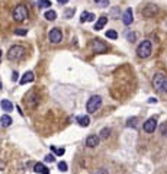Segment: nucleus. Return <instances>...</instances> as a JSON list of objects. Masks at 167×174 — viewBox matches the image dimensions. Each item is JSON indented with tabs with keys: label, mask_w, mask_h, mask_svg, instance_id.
<instances>
[{
	"label": "nucleus",
	"mask_w": 167,
	"mask_h": 174,
	"mask_svg": "<svg viewBox=\"0 0 167 174\" xmlns=\"http://www.w3.org/2000/svg\"><path fill=\"white\" fill-rule=\"evenodd\" d=\"M74 12H76V9H67L66 10V17L67 19H70V17L74 15Z\"/></svg>",
	"instance_id": "cd10ccee"
},
{
	"label": "nucleus",
	"mask_w": 167,
	"mask_h": 174,
	"mask_svg": "<svg viewBox=\"0 0 167 174\" xmlns=\"http://www.w3.org/2000/svg\"><path fill=\"white\" fill-rule=\"evenodd\" d=\"M106 36H108L109 39H116V38H118V34H116V32H115V31L109 29L108 32H106Z\"/></svg>",
	"instance_id": "393cba45"
},
{
	"label": "nucleus",
	"mask_w": 167,
	"mask_h": 174,
	"mask_svg": "<svg viewBox=\"0 0 167 174\" xmlns=\"http://www.w3.org/2000/svg\"><path fill=\"white\" fill-rule=\"evenodd\" d=\"M150 103H157V99H154V97H150V100H148Z\"/></svg>",
	"instance_id": "c9c22d12"
},
{
	"label": "nucleus",
	"mask_w": 167,
	"mask_h": 174,
	"mask_svg": "<svg viewBox=\"0 0 167 174\" xmlns=\"http://www.w3.org/2000/svg\"><path fill=\"white\" fill-rule=\"evenodd\" d=\"M132 21H134V13H132V9L131 7H128L124 12V15H122V22H124V25H126V26H130L131 23H132Z\"/></svg>",
	"instance_id": "9b49d317"
},
{
	"label": "nucleus",
	"mask_w": 167,
	"mask_h": 174,
	"mask_svg": "<svg viewBox=\"0 0 167 174\" xmlns=\"http://www.w3.org/2000/svg\"><path fill=\"white\" fill-rule=\"evenodd\" d=\"M58 170H60V171H63V173H66V171L68 170V166H67V162H66V161H60V162H58Z\"/></svg>",
	"instance_id": "b1692460"
},
{
	"label": "nucleus",
	"mask_w": 167,
	"mask_h": 174,
	"mask_svg": "<svg viewBox=\"0 0 167 174\" xmlns=\"http://www.w3.org/2000/svg\"><path fill=\"white\" fill-rule=\"evenodd\" d=\"M87 16H89V12H83V13H81V16H80V22H81V23H84V22L87 21Z\"/></svg>",
	"instance_id": "c85d7f7f"
},
{
	"label": "nucleus",
	"mask_w": 167,
	"mask_h": 174,
	"mask_svg": "<svg viewBox=\"0 0 167 174\" xmlns=\"http://www.w3.org/2000/svg\"><path fill=\"white\" fill-rule=\"evenodd\" d=\"M95 17H96V16H95V15H93V13H89V16H87V21H89V22H93V21H95Z\"/></svg>",
	"instance_id": "2f4dec72"
},
{
	"label": "nucleus",
	"mask_w": 167,
	"mask_h": 174,
	"mask_svg": "<svg viewBox=\"0 0 167 174\" xmlns=\"http://www.w3.org/2000/svg\"><path fill=\"white\" fill-rule=\"evenodd\" d=\"M25 102H26V105H28V106L35 107L38 103H39V97H38V94L35 93V92H29V93L26 94Z\"/></svg>",
	"instance_id": "6e6552de"
},
{
	"label": "nucleus",
	"mask_w": 167,
	"mask_h": 174,
	"mask_svg": "<svg viewBox=\"0 0 167 174\" xmlns=\"http://www.w3.org/2000/svg\"><path fill=\"white\" fill-rule=\"evenodd\" d=\"M109 134H111V129H109V128H103V129L100 131V136H99V138H103V139H106V138L109 136Z\"/></svg>",
	"instance_id": "412c9836"
},
{
	"label": "nucleus",
	"mask_w": 167,
	"mask_h": 174,
	"mask_svg": "<svg viewBox=\"0 0 167 174\" xmlns=\"http://www.w3.org/2000/svg\"><path fill=\"white\" fill-rule=\"evenodd\" d=\"M3 168H4V164H3L2 161H0V170H3Z\"/></svg>",
	"instance_id": "e433bc0d"
},
{
	"label": "nucleus",
	"mask_w": 167,
	"mask_h": 174,
	"mask_svg": "<svg viewBox=\"0 0 167 174\" xmlns=\"http://www.w3.org/2000/svg\"><path fill=\"white\" fill-rule=\"evenodd\" d=\"M151 52H153V47H151V42L148 39L142 41L137 48V55L140 58H148L151 55Z\"/></svg>",
	"instance_id": "7ed1b4c3"
},
{
	"label": "nucleus",
	"mask_w": 167,
	"mask_h": 174,
	"mask_svg": "<svg viewBox=\"0 0 167 174\" xmlns=\"http://www.w3.org/2000/svg\"><path fill=\"white\" fill-rule=\"evenodd\" d=\"M100 142V138L97 135H89L87 139H86V145H87L89 148H95V147H97Z\"/></svg>",
	"instance_id": "f8f14e48"
},
{
	"label": "nucleus",
	"mask_w": 167,
	"mask_h": 174,
	"mask_svg": "<svg viewBox=\"0 0 167 174\" xmlns=\"http://www.w3.org/2000/svg\"><path fill=\"white\" fill-rule=\"evenodd\" d=\"M52 4H51L50 0H38V7L39 9H47V7H51Z\"/></svg>",
	"instance_id": "6ab92c4d"
},
{
	"label": "nucleus",
	"mask_w": 167,
	"mask_h": 174,
	"mask_svg": "<svg viewBox=\"0 0 167 174\" xmlns=\"http://www.w3.org/2000/svg\"><path fill=\"white\" fill-rule=\"evenodd\" d=\"M26 55V48L22 45H13L7 51V58L10 61H21Z\"/></svg>",
	"instance_id": "f03ea898"
},
{
	"label": "nucleus",
	"mask_w": 167,
	"mask_h": 174,
	"mask_svg": "<svg viewBox=\"0 0 167 174\" xmlns=\"http://www.w3.org/2000/svg\"><path fill=\"white\" fill-rule=\"evenodd\" d=\"M90 47H92L93 52H97V54H105V52L108 51V45L102 41V39H93L92 44H90Z\"/></svg>",
	"instance_id": "423d86ee"
},
{
	"label": "nucleus",
	"mask_w": 167,
	"mask_h": 174,
	"mask_svg": "<svg viewBox=\"0 0 167 174\" xmlns=\"http://www.w3.org/2000/svg\"><path fill=\"white\" fill-rule=\"evenodd\" d=\"M45 161L47 162H55V155L54 154H48L45 157Z\"/></svg>",
	"instance_id": "bb28decb"
},
{
	"label": "nucleus",
	"mask_w": 167,
	"mask_h": 174,
	"mask_svg": "<svg viewBox=\"0 0 167 174\" xmlns=\"http://www.w3.org/2000/svg\"><path fill=\"white\" fill-rule=\"evenodd\" d=\"M97 4H99V6H102V7H106V6L109 4V0H99V2H97Z\"/></svg>",
	"instance_id": "c756f323"
},
{
	"label": "nucleus",
	"mask_w": 167,
	"mask_h": 174,
	"mask_svg": "<svg viewBox=\"0 0 167 174\" xmlns=\"http://www.w3.org/2000/svg\"><path fill=\"white\" fill-rule=\"evenodd\" d=\"M153 87L159 93H167V74H164V73H157L153 77Z\"/></svg>",
	"instance_id": "f257e3e1"
},
{
	"label": "nucleus",
	"mask_w": 167,
	"mask_h": 174,
	"mask_svg": "<svg viewBox=\"0 0 167 174\" xmlns=\"http://www.w3.org/2000/svg\"><path fill=\"white\" fill-rule=\"evenodd\" d=\"M45 19L47 21H55L57 19V12L55 10H48L45 13Z\"/></svg>",
	"instance_id": "aec40b11"
},
{
	"label": "nucleus",
	"mask_w": 167,
	"mask_h": 174,
	"mask_svg": "<svg viewBox=\"0 0 167 174\" xmlns=\"http://www.w3.org/2000/svg\"><path fill=\"white\" fill-rule=\"evenodd\" d=\"M0 125L3 128H7V126H10L12 125V118L9 115H3L2 118H0Z\"/></svg>",
	"instance_id": "a211bd4d"
},
{
	"label": "nucleus",
	"mask_w": 167,
	"mask_h": 174,
	"mask_svg": "<svg viewBox=\"0 0 167 174\" xmlns=\"http://www.w3.org/2000/svg\"><path fill=\"white\" fill-rule=\"evenodd\" d=\"M157 12H159V7H157L155 4H148V6H145V9L142 10V15L145 17H154Z\"/></svg>",
	"instance_id": "9d476101"
},
{
	"label": "nucleus",
	"mask_w": 167,
	"mask_h": 174,
	"mask_svg": "<svg viewBox=\"0 0 167 174\" xmlns=\"http://www.w3.org/2000/svg\"><path fill=\"white\" fill-rule=\"evenodd\" d=\"M102 106V97L100 96H92L89 99V102L86 103V111L89 113H95L97 109H100Z\"/></svg>",
	"instance_id": "39448f33"
},
{
	"label": "nucleus",
	"mask_w": 167,
	"mask_h": 174,
	"mask_svg": "<svg viewBox=\"0 0 167 174\" xmlns=\"http://www.w3.org/2000/svg\"><path fill=\"white\" fill-rule=\"evenodd\" d=\"M2 87H3V86H2V81H0V89H2Z\"/></svg>",
	"instance_id": "4c0bfd02"
},
{
	"label": "nucleus",
	"mask_w": 167,
	"mask_h": 174,
	"mask_svg": "<svg viewBox=\"0 0 167 174\" xmlns=\"http://www.w3.org/2000/svg\"><path fill=\"white\" fill-rule=\"evenodd\" d=\"M137 122H138V118H131V119H128V123H126V125H128V126H137Z\"/></svg>",
	"instance_id": "a878e982"
},
{
	"label": "nucleus",
	"mask_w": 167,
	"mask_h": 174,
	"mask_svg": "<svg viewBox=\"0 0 167 174\" xmlns=\"http://www.w3.org/2000/svg\"><path fill=\"white\" fill-rule=\"evenodd\" d=\"M77 123H79L80 126H89L90 125V118H89L87 115H84V116H79L77 118Z\"/></svg>",
	"instance_id": "f3484780"
},
{
	"label": "nucleus",
	"mask_w": 167,
	"mask_h": 174,
	"mask_svg": "<svg viewBox=\"0 0 167 174\" xmlns=\"http://www.w3.org/2000/svg\"><path fill=\"white\" fill-rule=\"evenodd\" d=\"M58 3L60 4H67L68 3V0H58Z\"/></svg>",
	"instance_id": "f704fd0d"
},
{
	"label": "nucleus",
	"mask_w": 167,
	"mask_h": 174,
	"mask_svg": "<svg viewBox=\"0 0 167 174\" xmlns=\"http://www.w3.org/2000/svg\"><path fill=\"white\" fill-rule=\"evenodd\" d=\"M28 15H29L28 7H26V6H23V4L16 6V7L13 9V13H12L13 19H15L16 22H23L25 19H28Z\"/></svg>",
	"instance_id": "20e7f679"
},
{
	"label": "nucleus",
	"mask_w": 167,
	"mask_h": 174,
	"mask_svg": "<svg viewBox=\"0 0 167 174\" xmlns=\"http://www.w3.org/2000/svg\"><path fill=\"white\" fill-rule=\"evenodd\" d=\"M135 38H137V35H135V34H128V41L134 42V41H135Z\"/></svg>",
	"instance_id": "7c9ffc66"
},
{
	"label": "nucleus",
	"mask_w": 167,
	"mask_h": 174,
	"mask_svg": "<svg viewBox=\"0 0 167 174\" xmlns=\"http://www.w3.org/2000/svg\"><path fill=\"white\" fill-rule=\"evenodd\" d=\"M0 58H2V49H0Z\"/></svg>",
	"instance_id": "58836bf2"
},
{
	"label": "nucleus",
	"mask_w": 167,
	"mask_h": 174,
	"mask_svg": "<svg viewBox=\"0 0 167 174\" xmlns=\"http://www.w3.org/2000/svg\"><path fill=\"white\" fill-rule=\"evenodd\" d=\"M112 13H113V19H118V16H116L118 9H116V7H115V9H112Z\"/></svg>",
	"instance_id": "473e14b6"
},
{
	"label": "nucleus",
	"mask_w": 167,
	"mask_h": 174,
	"mask_svg": "<svg viewBox=\"0 0 167 174\" xmlns=\"http://www.w3.org/2000/svg\"><path fill=\"white\" fill-rule=\"evenodd\" d=\"M51 151H54L55 155H64V153H66V149H64V148H58V149H57L54 145H51Z\"/></svg>",
	"instance_id": "4be33fe9"
},
{
	"label": "nucleus",
	"mask_w": 167,
	"mask_h": 174,
	"mask_svg": "<svg viewBox=\"0 0 167 174\" xmlns=\"http://www.w3.org/2000/svg\"><path fill=\"white\" fill-rule=\"evenodd\" d=\"M48 39H50L52 44H60L61 41H63V32H61L60 29H57V28H54V29L50 31Z\"/></svg>",
	"instance_id": "0eeeda50"
},
{
	"label": "nucleus",
	"mask_w": 167,
	"mask_h": 174,
	"mask_svg": "<svg viewBox=\"0 0 167 174\" xmlns=\"http://www.w3.org/2000/svg\"><path fill=\"white\" fill-rule=\"evenodd\" d=\"M142 128H144V131L148 132V134L154 132L155 128H157V119H155V118H150L148 120H147V122H144Z\"/></svg>",
	"instance_id": "1a4fd4ad"
},
{
	"label": "nucleus",
	"mask_w": 167,
	"mask_h": 174,
	"mask_svg": "<svg viewBox=\"0 0 167 174\" xmlns=\"http://www.w3.org/2000/svg\"><path fill=\"white\" fill-rule=\"evenodd\" d=\"M33 171L35 173H38V174H50V170L47 168L42 162H37L35 164V167H33Z\"/></svg>",
	"instance_id": "2eb2a0df"
},
{
	"label": "nucleus",
	"mask_w": 167,
	"mask_h": 174,
	"mask_svg": "<svg viewBox=\"0 0 167 174\" xmlns=\"http://www.w3.org/2000/svg\"><path fill=\"white\" fill-rule=\"evenodd\" d=\"M17 76H19V74H17V73L15 71V73H13V77H12V80H13V81H16V80H17Z\"/></svg>",
	"instance_id": "72a5a7b5"
},
{
	"label": "nucleus",
	"mask_w": 167,
	"mask_h": 174,
	"mask_svg": "<svg viewBox=\"0 0 167 174\" xmlns=\"http://www.w3.org/2000/svg\"><path fill=\"white\" fill-rule=\"evenodd\" d=\"M15 34L19 35V36H25L28 34V29H25V28H17V29H15Z\"/></svg>",
	"instance_id": "5701e85b"
},
{
	"label": "nucleus",
	"mask_w": 167,
	"mask_h": 174,
	"mask_svg": "<svg viewBox=\"0 0 167 174\" xmlns=\"http://www.w3.org/2000/svg\"><path fill=\"white\" fill-rule=\"evenodd\" d=\"M35 80V76H33L32 71H26L21 78V84H28V83H32Z\"/></svg>",
	"instance_id": "ddd939ff"
},
{
	"label": "nucleus",
	"mask_w": 167,
	"mask_h": 174,
	"mask_svg": "<svg viewBox=\"0 0 167 174\" xmlns=\"http://www.w3.org/2000/svg\"><path fill=\"white\" fill-rule=\"evenodd\" d=\"M106 23H108V16H100L99 19H97V22L95 23V31L103 29Z\"/></svg>",
	"instance_id": "4468645a"
},
{
	"label": "nucleus",
	"mask_w": 167,
	"mask_h": 174,
	"mask_svg": "<svg viewBox=\"0 0 167 174\" xmlns=\"http://www.w3.org/2000/svg\"><path fill=\"white\" fill-rule=\"evenodd\" d=\"M0 106H2V109H3L4 112H7V113L13 111V105L9 102V100H6V99H3V100L0 102Z\"/></svg>",
	"instance_id": "dca6fc26"
}]
</instances>
